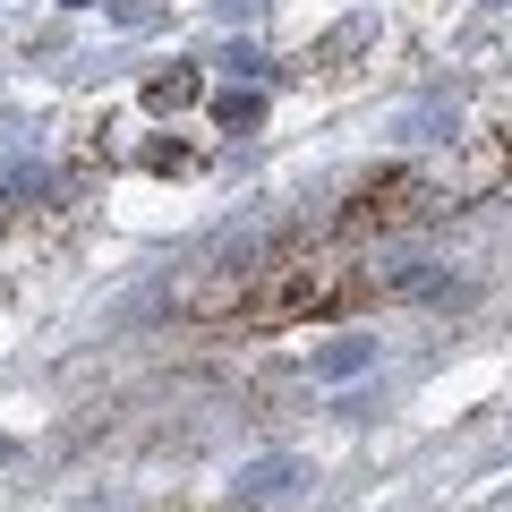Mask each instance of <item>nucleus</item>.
Wrapping results in <instances>:
<instances>
[{"instance_id": "obj_6", "label": "nucleus", "mask_w": 512, "mask_h": 512, "mask_svg": "<svg viewBox=\"0 0 512 512\" xmlns=\"http://www.w3.org/2000/svg\"><path fill=\"white\" fill-rule=\"evenodd\" d=\"M256 120V94H222V128H248Z\"/></svg>"}, {"instance_id": "obj_5", "label": "nucleus", "mask_w": 512, "mask_h": 512, "mask_svg": "<svg viewBox=\"0 0 512 512\" xmlns=\"http://www.w3.org/2000/svg\"><path fill=\"white\" fill-rule=\"evenodd\" d=\"M359 359H367V342H333L325 359H316V376H350V367H359Z\"/></svg>"}, {"instance_id": "obj_2", "label": "nucleus", "mask_w": 512, "mask_h": 512, "mask_svg": "<svg viewBox=\"0 0 512 512\" xmlns=\"http://www.w3.org/2000/svg\"><path fill=\"white\" fill-rule=\"evenodd\" d=\"M197 94H205V77L188 69V60H171L163 77H146V103L154 111H180V103H197Z\"/></svg>"}, {"instance_id": "obj_4", "label": "nucleus", "mask_w": 512, "mask_h": 512, "mask_svg": "<svg viewBox=\"0 0 512 512\" xmlns=\"http://www.w3.org/2000/svg\"><path fill=\"white\" fill-rule=\"evenodd\" d=\"M359 43H367V18H350L342 35H325V43H316V69H333V60H350Z\"/></svg>"}, {"instance_id": "obj_3", "label": "nucleus", "mask_w": 512, "mask_h": 512, "mask_svg": "<svg viewBox=\"0 0 512 512\" xmlns=\"http://www.w3.org/2000/svg\"><path fill=\"white\" fill-rule=\"evenodd\" d=\"M291 478H299L291 461H256V470L239 478V504H265V495H282V487H291Z\"/></svg>"}, {"instance_id": "obj_7", "label": "nucleus", "mask_w": 512, "mask_h": 512, "mask_svg": "<svg viewBox=\"0 0 512 512\" xmlns=\"http://www.w3.org/2000/svg\"><path fill=\"white\" fill-rule=\"evenodd\" d=\"M0 461H9V436H0Z\"/></svg>"}, {"instance_id": "obj_1", "label": "nucleus", "mask_w": 512, "mask_h": 512, "mask_svg": "<svg viewBox=\"0 0 512 512\" xmlns=\"http://www.w3.org/2000/svg\"><path fill=\"white\" fill-rule=\"evenodd\" d=\"M436 214H453V205H444V188L427 180V171H393V180H376L367 188L359 205H350L342 222H333V239H367V231H419V222H436Z\"/></svg>"}]
</instances>
